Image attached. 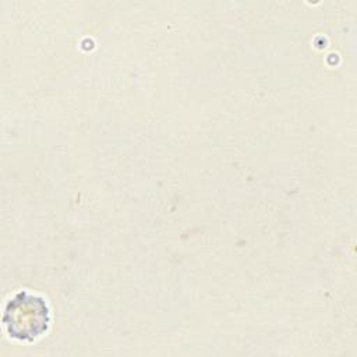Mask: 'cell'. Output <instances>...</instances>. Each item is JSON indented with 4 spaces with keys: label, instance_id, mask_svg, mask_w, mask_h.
<instances>
[{
    "label": "cell",
    "instance_id": "1",
    "mask_svg": "<svg viewBox=\"0 0 357 357\" xmlns=\"http://www.w3.org/2000/svg\"><path fill=\"white\" fill-rule=\"evenodd\" d=\"M3 324L10 337L33 342L47 332L50 308L42 296L21 290L6 303Z\"/></svg>",
    "mask_w": 357,
    "mask_h": 357
}]
</instances>
